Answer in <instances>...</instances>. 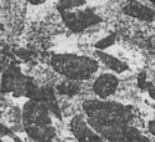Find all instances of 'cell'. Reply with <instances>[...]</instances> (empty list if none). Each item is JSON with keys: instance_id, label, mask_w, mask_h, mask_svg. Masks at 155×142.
<instances>
[{"instance_id": "obj_1", "label": "cell", "mask_w": 155, "mask_h": 142, "mask_svg": "<svg viewBox=\"0 0 155 142\" xmlns=\"http://www.w3.org/2000/svg\"><path fill=\"white\" fill-rule=\"evenodd\" d=\"M23 121L26 134L35 142H53L55 128L51 125L49 107L44 102L30 100L23 107Z\"/></svg>"}, {"instance_id": "obj_2", "label": "cell", "mask_w": 155, "mask_h": 142, "mask_svg": "<svg viewBox=\"0 0 155 142\" xmlns=\"http://www.w3.org/2000/svg\"><path fill=\"white\" fill-rule=\"evenodd\" d=\"M50 64L58 74L78 82L90 80L99 70V60L86 55L56 54L51 56Z\"/></svg>"}, {"instance_id": "obj_3", "label": "cell", "mask_w": 155, "mask_h": 142, "mask_svg": "<svg viewBox=\"0 0 155 142\" xmlns=\"http://www.w3.org/2000/svg\"><path fill=\"white\" fill-rule=\"evenodd\" d=\"M60 16L66 27L73 33H81L103 21L101 16H99L93 9L80 10L78 8V9H73V10L61 11Z\"/></svg>"}, {"instance_id": "obj_4", "label": "cell", "mask_w": 155, "mask_h": 142, "mask_svg": "<svg viewBox=\"0 0 155 142\" xmlns=\"http://www.w3.org/2000/svg\"><path fill=\"white\" fill-rule=\"evenodd\" d=\"M119 79L114 72H103L98 77H95L91 90L98 96L99 100H106L118 91L119 89Z\"/></svg>"}, {"instance_id": "obj_5", "label": "cell", "mask_w": 155, "mask_h": 142, "mask_svg": "<svg viewBox=\"0 0 155 142\" xmlns=\"http://www.w3.org/2000/svg\"><path fill=\"white\" fill-rule=\"evenodd\" d=\"M123 13L133 19H138L141 21H154L155 20V10L153 8L144 5L143 3L138 2V0H130L127 5H124Z\"/></svg>"}, {"instance_id": "obj_6", "label": "cell", "mask_w": 155, "mask_h": 142, "mask_svg": "<svg viewBox=\"0 0 155 142\" xmlns=\"http://www.w3.org/2000/svg\"><path fill=\"white\" fill-rule=\"evenodd\" d=\"M95 55H96V58L99 59V61H101L106 68H108L109 70H111L113 72H115V74H124V72H127L129 70V65L125 61L118 59L116 56L106 52L104 50L96 49Z\"/></svg>"}, {"instance_id": "obj_7", "label": "cell", "mask_w": 155, "mask_h": 142, "mask_svg": "<svg viewBox=\"0 0 155 142\" xmlns=\"http://www.w3.org/2000/svg\"><path fill=\"white\" fill-rule=\"evenodd\" d=\"M115 39H116V34L115 33H111L108 36H105L104 39H100L99 41H96L95 43V47L98 50H106L108 47H110V46L114 45Z\"/></svg>"}, {"instance_id": "obj_8", "label": "cell", "mask_w": 155, "mask_h": 142, "mask_svg": "<svg viewBox=\"0 0 155 142\" xmlns=\"http://www.w3.org/2000/svg\"><path fill=\"white\" fill-rule=\"evenodd\" d=\"M151 84H153L151 81H148V79H147V72H145V71H141V72L138 75L137 86H138V89H139L140 91H147Z\"/></svg>"}, {"instance_id": "obj_9", "label": "cell", "mask_w": 155, "mask_h": 142, "mask_svg": "<svg viewBox=\"0 0 155 142\" xmlns=\"http://www.w3.org/2000/svg\"><path fill=\"white\" fill-rule=\"evenodd\" d=\"M148 131L153 136H155V120H150L148 121Z\"/></svg>"}, {"instance_id": "obj_10", "label": "cell", "mask_w": 155, "mask_h": 142, "mask_svg": "<svg viewBox=\"0 0 155 142\" xmlns=\"http://www.w3.org/2000/svg\"><path fill=\"white\" fill-rule=\"evenodd\" d=\"M147 92L149 93L150 99L155 100V86H154V84H151V85H150V86H149V89L147 90Z\"/></svg>"}, {"instance_id": "obj_11", "label": "cell", "mask_w": 155, "mask_h": 142, "mask_svg": "<svg viewBox=\"0 0 155 142\" xmlns=\"http://www.w3.org/2000/svg\"><path fill=\"white\" fill-rule=\"evenodd\" d=\"M149 2H150L151 4H154V5H155V0H149Z\"/></svg>"}, {"instance_id": "obj_12", "label": "cell", "mask_w": 155, "mask_h": 142, "mask_svg": "<svg viewBox=\"0 0 155 142\" xmlns=\"http://www.w3.org/2000/svg\"><path fill=\"white\" fill-rule=\"evenodd\" d=\"M127 2H130V0H127Z\"/></svg>"}]
</instances>
